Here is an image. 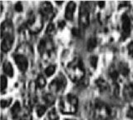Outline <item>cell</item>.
I'll return each mask as SVG.
<instances>
[{
  "label": "cell",
  "mask_w": 133,
  "mask_h": 120,
  "mask_svg": "<svg viewBox=\"0 0 133 120\" xmlns=\"http://www.w3.org/2000/svg\"><path fill=\"white\" fill-rule=\"evenodd\" d=\"M78 106V99L72 94L62 98L59 102L60 110L64 113H74Z\"/></svg>",
  "instance_id": "1"
},
{
  "label": "cell",
  "mask_w": 133,
  "mask_h": 120,
  "mask_svg": "<svg viewBox=\"0 0 133 120\" xmlns=\"http://www.w3.org/2000/svg\"><path fill=\"white\" fill-rule=\"evenodd\" d=\"M79 22L81 26L87 28L90 23V7L88 3H82L80 7L79 13Z\"/></svg>",
  "instance_id": "2"
},
{
  "label": "cell",
  "mask_w": 133,
  "mask_h": 120,
  "mask_svg": "<svg viewBox=\"0 0 133 120\" xmlns=\"http://www.w3.org/2000/svg\"><path fill=\"white\" fill-rule=\"evenodd\" d=\"M66 86V81L65 77L62 74H59L56 78L51 82L49 85V88L52 92L55 93H60L64 90V89Z\"/></svg>",
  "instance_id": "3"
},
{
  "label": "cell",
  "mask_w": 133,
  "mask_h": 120,
  "mask_svg": "<svg viewBox=\"0 0 133 120\" xmlns=\"http://www.w3.org/2000/svg\"><path fill=\"white\" fill-rule=\"evenodd\" d=\"M40 14L43 19H51L53 17V7L49 2H43L40 5Z\"/></svg>",
  "instance_id": "4"
},
{
  "label": "cell",
  "mask_w": 133,
  "mask_h": 120,
  "mask_svg": "<svg viewBox=\"0 0 133 120\" xmlns=\"http://www.w3.org/2000/svg\"><path fill=\"white\" fill-rule=\"evenodd\" d=\"M131 34V20L128 15L123 14L122 17V39H127Z\"/></svg>",
  "instance_id": "5"
},
{
  "label": "cell",
  "mask_w": 133,
  "mask_h": 120,
  "mask_svg": "<svg viewBox=\"0 0 133 120\" xmlns=\"http://www.w3.org/2000/svg\"><path fill=\"white\" fill-rule=\"evenodd\" d=\"M14 59L15 63L20 71L26 72L28 68V61L27 58L23 54H19V53H18V54H14Z\"/></svg>",
  "instance_id": "6"
},
{
  "label": "cell",
  "mask_w": 133,
  "mask_h": 120,
  "mask_svg": "<svg viewBox=\"0 0 133 120\" xmlns=\"http://www.w3.org/2000/svg\"><path fill=\"white\" fill-rule=\"evenodd\" d=\"M2 39H3L2 44H1L2 51L4 53H7L10 50L12 46V44H14V34L2 37Z\"/></svg>",
  "instance_id": "7"
},
{
  "label": "cell",
  "mask_w": 133,
  "mask_h": 120,
  "mask_svg": "<svg viewBox=\"0 0 133 120\" xmlns=\"http://www.w3.org/2000/svg\"><path fill=\"white\" fill-rule=\"evenodd\" d=\"M123 97L127 102H131L133 99V84H127L123 89Z\"/></svg>",
  "instance_id": "8"
},
{
  "label": "cell",
  "mask_w": 133,
  "mask_h": 120,
  "mask_svg": "<svg viewBox=\"0 0 133 120\" xmlns=\"http://www.w3.org/2000/svg\"><path fill=\"white\" fill-rule=\"evenodd\" d=\"M75 10H76V3L74 2H69L65 10V18L68 20H72L73 18Z\"/></svg>",
  "instance_id": "9"
},
{
  "label": "cell",
  "mask_w": 133,
  "mask_h": 120,
  "mask_svg": "<svg viewBox=\"0 0 133 120\" xmlns=\"http://www.w3.org/2000/svg\"><path fill=\"white\" fill-rule=\"evenodd\" d=\"M14 32L12 28V24L10 21H4L2 23V37L7 36V35H12Z\"/></svg>",
  "instance_id": "10"
},
{
  "label": "cell",
  "mask_w": 133,
  "mask_h": 120,
  "mask_svg": "<svg viewBox=\"0 0 133 120\" xmlns=\"http://www.w3.org/2000/svg\"><path fill=\"white\" fill-rule=\"evenodd\" d=\"M96 84H97V88L101 93H108L110 91L109 84L102 78H100L96 80Z\"/></svg>",
  "instance_id": "11"
},
{
  "label": "cell",
  "mask_w": 133,
  "mask_h": 120,
  "mask_svg": "<svg viewBox=\"0 0 133 120\" xmlns=\"http://www.w3.org/2000/svg\"><path fill=\"white\" fill-rule=\"evenodd\" d=\"M3 69L4 73H5L7 76L11 77V78L14 76V68H12V64L8 61H6V62H4V63H3Z\"/></svg>",
  "instance_id": "12"
},
{
  "label": "cell",
  "mask_w": 133,
  "mask_h": 120,
  "mask_svg": "<svg viewBox=\"0 0 133 120\" xmlns=\"http://www.w3.org/2000/svg\"><path fill=\"white\" fill-rule=\"evenodd\" d=\"M118 72L125 77L128 76L129 73H130V68H129L128 64L124 63V62H121L118 65Z\"/></svg>",
  "instance_id": "13"
},
{
  "label": "cell",
  "mask_w": 133,
  "mask_h": 120,
  "mask_svg": "<svg viewBox=\"0 0 133 120\" xmlns=\"http://www.w3.org/2000/svg\"><path fill=\"white\" fill-rule=\"evenodd\" d=\"M21 111V106H20V103L19 102H15L14 104L12 105V109H11V114H12V117L14 118H17L19 116V113Z\"/></svg>",
  "instance_id": "14"
},
{
  "label": "cell",
  "mask_w": 133,
  "mask_h": 120,
  "mask_svg": "<svg viewBox=\"0 0 133 120\" xmlns=\"http://www.w3.org/2000/svg\"><path fill=\"white\" fill-rule=\"evenodd\" d=\"M42 27H43V21L40 19H37L36 20V22L32 24V26L29 27V28H30V31L32 33V34H37V33H38Z\"/></svg>",
  "instance_id": "15"
},
{
  "label": "cell",
  "mask_w": 133,
  "mask_h": 120,
  "mask_svg": "<svg viewBox=\"0 0 133 120\" xmlns=\"http://www.w3.org/2000/svg\"><path fill=\"white\" fill-rule=\"evenodd\" d=\"M97 40L96 38H90L87 41V50L88 51H92L95 49V48L97 47Z\"/></svg>",
  "instance_id": "16"
},
{
  "label": "cell",
  "mask_w": 133,
  "mask_h": 120,
  "mask_svg": "<svg viewBox=\"0 0 133 120\" xmlns=\"http://www.w3.org/2000/svg\"><path fill=\"white\" fill-rule=\"evenodd\" d=\"M43 100H44L46 104L50 106V105H52L54 103V101H55V97H54L52 93H45L43 95Z\"/></svg>",
  "instance_id": "17"
},
{
  "label": "cell",
  "mask_w": 133,
  "mask_h": 120,
  "mask_svg": "<svg viewBox=\"0 0 133 120\" xmlns=\"http://www.w3.org/2000/svg\"><path fill=\"white\" fill-rule=\"evenodd\" d=\"M56 71V65H49L48 67L45 69V71H44V73H45V75L47 76V77H50V76H52V74L55 73Z\"/></svg>",
  "instance_id": "18"
},
{
  "label": "cell",
  "mask_w": 133,
  "mask_h": 120,
  "mask_svg": "<svg viewBox=\"0 0 133 120\" xmlns=\"http://www.w3.org/2000/svg\"><path fill=\"white\" fill-rule=\"evenodd\" d=\"M36 84H37V86L38 87V88H40V89L44 88V87L46 86V79H45V78L43 75L38 76V78H37V79Z\"/></svg>",
  "instance_id": "19"
},
{
  "label": "cell",
  "mask_w": 133,
  "mask_h": 120,
  "mask_svg": "<svg viewBox=\"0 0 133 120\" xmlns=\"http://www.w3.org/2000/svg\"><path fill=\"white\" fill-rule=\"evenodd\" d=\"M109 75L111 77V78L112 80L114 81H116L118 78V76H119V72L118 70H116L115 68H111L109 70Z\"/></svg>",
  "instance_id": "20"
},
{
  "label": "cell",
  "mask_w": 133,
  "mask_h": 120,
  "mask_svg": "<svg viewBox=\"0 0 133 120\" xmlns=\"http://www.w3.org/2000/svg\"><path fill=\"white\" fill-rule=\"evenodd\" d=\"M46 109H47V108H46L45 105H38L37 107V109H36V112H37V114L38 117H42L46 112Z\"/></svg>",
  "instance_id": "21"
},
{
  "label": "cell",
  "mask_w": 133,
  "mask_h": 120,
  "mask_svg": "<svg viewBox=\"0 0 133 120\" xmlns=\"http://www.w3.org/2000/svg\"><path fill=\"white\" fill-rule=\"evenodd\" d=\"M56 29H55V27H54V25L52 23H50L49 25L48 26V28H47V31H46V33H47V34L48 36H52L53 35V34L55 33Z\"/></svg>",
  "instance_id": "22"
},
{
  "label": "cell",
  "mask_w": 133,
  "mask_h": 120,
  "mask_svg": "<svg viewBox=\"0 0 133 120\" xmlns=\"http://www.w3.org/2000/svg\"><path fill=\"white\" fill-rule=\"evenodd\" d=\"M97 61H98L97 57H96V56H91V57L90 58V64H91V67H92L93 68H97Z\"/></svg>",
  "instance_id": "23"
},
{
  "label": "cell",
  "mask_w": 133,
  "mask_h": 120,
  "mask_svg": "<svg viewBox=\"0 0 133 120\" xmlns=\"http://www.w3.org/2000/svg\"><path fill=\"white\" fill-rule=\"evenodd\" d=\"M8 86V81L5 76H1V90L3 91L7 89Z\"/></svg>",
  "instance_id": "24"
},
{
  "label": "cell",
  "mask_w": 133,
  "mask_h": 120,
  "mask_svg": "<svg viewBox=\"0 0 133 120\" xmlns=\"http://www.w3.org/2000/svg\"><path fill=\"white\" fill-rule=\"evenodd\" d=\"M12 103V98H8V99H3L1 101V107L2 109H4V108L8 107Z\"/></svg>",
  "instance_id": "25"
},
{
  "label": "cell",
  "mask_w": 133,
  "mask_h": 120,
  "mask_svg": "<svg viewBox=\"0 0 133 120\" xmlns=\"http://www.w3.org/2000/svg\"><path fill=\"white\" fill-rule=\"evenodd\" d=\"M127 50H128L129 55H130L131 58H133V41L128 44V46H127Z\"/></svg>",
  "instance_id": "26"
},
{
  "label": "cell",
  "mask_w": 133,
  "mask_h": 120,
  "mask_svg": "<svg viewBox=\"0 0 133 120\" xmlns=\"http://www.w3.org/2000/svg\"><path fill=\"white\" fill-rule=\"evenodd\" d=\"M127 117L131 119H133V107L129 108V109L127 112Z\"/></svg>",
  "instance_id": "27"
},
{
  "label": "cell",
  "mask_w": 133,
  "mask_h": 120,
  "mask_svg": "<svg viewBox=\"0 0 133 120\" xmlns=\"http://www.w3.org/2000/svg\"><path fill=\"white\" fill-rule=\"evenodd\" d=\"M14 9L17 12H22L23 11V5H22V3H17L15 6H14Z\"/></svg>",
  "instance_id": "28"
},
{
  "label": "cell",
  "mask_w": 133,
  "mask_h": 120,
  "mask_svg": "<svg viewBox=\"0 0 133 120\" xmlns=\"http://www.w3.org/2000/svg\"><path fill=\"white\" fill-rule=\"evenodd\" d=\"M32 118L30 114H24L23 116L21 117V118L19 120H32Z\"/></svg>",
  "instance_id": "29"
},
{
  "label": "cell",
  "mask_w": 133,
  "mask_h": 120,
  "mask_svg": "<svg viewBox=\"0 0 133 120\" xmlns=\"http://www.w3.org/2000/svg\"><path fill=\"white\" fill-rule=\"evenodd\" d=\"M104 5H105V3H104V2H99L98 3V6H100L101 8H103Z\"/></svg>",
  "instance_id": "30"
},
{
  "label": "cell",
  "mask_w": 133,
  "mask_h": 120,
  "mask_svg": "<svg viewBox=\"0 0 133 120\" xmlns=\"http://www.w3.org/2000/svg\"><path fill=\"white\" fill-rule=\"evenodd\" d=\"M66 120H70V119H66Z\"/></svg>",
  "instance_id": "31"
}]
</instances>
